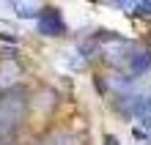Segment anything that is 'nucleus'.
<instances>
[{"instance_id": "f257e3e1", "label": "nucleus", "mask_w": 151, "mask_h": 145, "mask_svg": "<svg viewBox=\"0 0 151 145\" xmlns=\"http://www.w3.org/2000/svg\"><path fill=\"white\" fill-rule=\"evenodd\" d=\"M22 112H25V96L22 93L8 90V93L0 96V134L11 131L22 121Z\"/></svg>"}, {"instance_id": "f03ea898", "label": "nucleus", "mask_w": 151, "mask_h": 145, "mask_svg": "<svg viewBox=\"0 0 151 145\" xmlns=\"http://www.w3.org/2000/svg\"><path fill=\"white\" fill-rule=\"evenodd\" d=\"M118 63L124 66L129 79H137V77H146L151 71V47H137V49H127L124 58H118Z\"/></svg>"}, {"instance_id": "7ed1b4c3", "label": "nucleus", "mask_w": 151, "mask_h": 145, "mask_svg": "<svg viewBox=\"0 0 151 145\" xmlns=\"http://www.w3.org/2000/svg\"><path fill=\"white\" fill-rule=\"evenodd\" d=\"M63 30H66V22H63V16H60V11L44 8V14L39 16V33L41 36H60Z\"/></svg>"}, {"instance_id": "20e7f679", "label": "nucleus", "mask_w": 151, "mask_h": 145, "mask_svg": "<svg viewBox=\"0 0 151 145\" xmlns=\"http://www.w3.org/2000/svg\"><path fill=\"white\" fill-rule=\"evenodd\" d=\"M17 71H19V66H17L14 60H6L3 66H0V88H11L17 82Z\"/></svg>"}, {"instance_id": "39448f33", "label": "nucleus", "mask_w": 151, "mask_h": 145, "mask_svg": "<svg viewBox=\"0 0 151 145\" xmlns=\"http://www.w3.org/2000/svg\"><path fill=\"white\" fill-rule=\"evenodd\" d=\"M135 121H140L143 129H151V93H146L143 104H140V110H137V115H135Z\"/></svg>"}, {"instance_id": "423d86ee", "label": "nucleus", "mask_w": 151, "mask_h": 145, "mask_svg": "<svg viewBox=\"0 0 151 145\" xmlns=\"http://www.w3.org/2000/svg\"><path fill=\"white\" fill-rule=\"evenodd\" d=\"M121 8L127 11H143V14H151V0H115Z\"/></svg>"}, {"instance_id": "0eeeda50", "label": "nucleus", "mask_w": 151, "mask_h": 145, "mask_svg": "<svg viewBox=\"0 0 151 145\" xmlns=\"http://www.w3.org/2000/svg\"><path fill=\"white\" fill-rule=\"evenodd\" d=\"M36 8H39L36 0H17V3H14L17 16H36Z\"/></svg>"}, {"instance_id": "6e6552de", "label": "nucleus", "mask_w": 151, "mask_h": 145, "mask_svg": "<svg viewBox=\"0 0 151 145\" xmlns=\"http://www.w3.org/2000/svg\"><path fill=\"white\" fill-rule=\"evenodd\" d=\"M47 145H77V140L69 137V134H58V137H52Z\"/></svg>"}, {"instance_id": "1a4fd4ad", "label": "nucleus", "mask_w": 151, "mask_h": 145, "mask_svg": "<svg viewBox=\"0 0 151 145\" xmlns=\"http://www.w3.org/2000/svg\"><path fill=\"white\" fill-rule=\"evenodd\" d=\"M102 145H121V142H118V140H115V137H113V134H107V137H104V142H102Z\"/></svg>"}, {"instance_id": "9d476101", "label": "nucleus", "mask_w": 151, "mask_h": 145, "mask_svg": "<svg viewBox=\"0 0 151 145\" xmlns=\"http://www.w3.org/2000/svg\"><path fill=\"white\" fill-rule=\"evenodd\" d=\"M0 145H6V142H0Z\"/></svg>"}]
</instances>
